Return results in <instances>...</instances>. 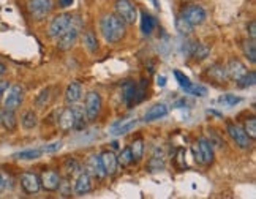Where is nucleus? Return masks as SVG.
<instances>
[{"instance_id":"nucleus-1","label":"nucleus","mask_w":256,"mask_h":199,"mask_svg":"<svg viewBox=\"0 0 256 199\" xmlns=\"http://www.w3.org/2000/svg\"><path fill=\"white\" fill-rule=\"evenodd\" d=\"M100 30L108 43H117L127 33V24L117 15H105L100 21Z\"/></svg>"},{"instance_id":"nucleus-2","label":"nucleus","mask_w":256,"mask_h":199,"mask_svg":"<svg viewBox=\"0 0 256 199\" xmlns=\"http://www.w3.org/2000/svg\"><path fill=\"white\" fill-rule=\"evenodd\" d=\"M82 26V22L79 17L73 16L71 17V22H70V27L65 30V32L60 35L57 40V47L60 51H70L71 47L76 45V41H78L79 37V29Z\"/></svg>"},{"instance_id":"nucleus-3","label":"nucleus","mask_w":256,"mask_h":199,"mask_svg":"<svg viewBox=\"0 0 256 199\" xmlns=\"http://www.w3.org/2000/svg\"><path fill=\"white\" fill-rule=\"evenodd\" d=\"M114 10H116V15L125 24H135L136 19H138V7H136L132 0H116Z\"/></svg>"},{"instance_id":"nucleus-4","label":"nucleus","mask_w":256,"mask_h":199,"mask_svg":"<svg viewBox=\"0 0 256 199\" xmlns=\"http://www.w3.org/2000/svg\"><path fill=\"white\" fill-rule=\"evenodd\" d=\"M5 93H7V96H5V100H3V109L16 111L17 107L22 105L26 90H24V87L19 86V84H15V86L8 87Z\"/></svg>"},{"instance_id":"nucleus-5","label":"nucleus","mask_w":256,"mask_h":199,"mask_svg":"<svg viewBox=\"0 0 256 199\" xmlns=\"http://www.w3.org/2000/svg\"><path fill=\"white\" fill-rule=\"evenodd\" d=\"M52 0H29L27 8L33 21H43L45 17L52 11Z\"/></svg>"},{"instance_id":"nucleus-6","label":"nucleus","mask_w":256,"mask_h":199,"mask_svg":"<svg viewBox=\"0 0 256 199\" xmlns=\"http://www.w3.org/2000/svg\"><path fill=\"white\" fill-rule=\"evenodd\" d=\"M101 106H103V100H101V95L98 92H89L86 95V101H84V109L87 114L89 120H95L100 116Z\"/></svg>"},{"instance_id":"nucleus-7","label":"nucleus","mask_w":256,"mask_h":199,"mask_svg":"<svg viewBox=\"0 0 256 199\" xmlns=\"http://www.w3.org/2000/svg\"><path fill=\"white\" fill-rule=\"evenodd\" d=\"M71 15H57L54 19L51 21L49 27H47V35H49V38H59L60 35L70 27V22H71Z\"/></svg>"},{"instance_id":"nucleus-8","label":"nucleus","mask_w":256,"mask_h":199,"mask_svg":"<svg viewBox=\"0 0 256 199\" xmlns=\"http://www.w3.org/2000/svg\"><path fill=\"white\" fill-rule=\"evenodd\" d=\"M226 131H228V135L231 136V139L236 142L237 147H241V149H248L250 147L252 139H250L248 135L243 131V128H241L239 125L229 122L228 125H226Z\"/></svg>"},{"instance_id":"nucleus-9","label":"nucleus","mask_w":256,"mask_h":199,"mask_svg":"<svg viewBox=\"0 0 256 199\" xmlns=\"http://www.w3.org/2000/svg\"><path fill=\"white\" fill-rule=\"evenodd\" d=\"M182 16L195 27V26H199V24L206 21L207 13L204 8L199 7V5H188V7L182 10Z\"/></svg>"},{"instance_id":"nucleus-10","label":"nucleus","mask_w":256,"mask_h":199,"mask_svg":"<svg viewBox=\"0 0 256 199\" xmlns=\"http://www.w3.org/2000/svg\"><path fill=\"white\" fill-rule=\"evenodd\" d=\"M21 186L22 190L27 193V195H35V193H38L41 188V184H40V176H37L35 172H22L21 174Z\"/></svg>"},{"instance_id":"nucleus-11","label":"nucleus","mask_w":256,"mask_h":199,"mask_svg":"<svg viewBox=\"0 0 256 199\" xmlns=\"http://www.w3.org/2000/svg\"><path fill=\"white\" fill-rule=\"evenodd\" d=\"M60 182H62L60 174H59L57 171H52V169L43 171L40 176V184L46 191H57Z\"/></svg>"},{"instance_id":"nucleus-12","label":"nucleus","mask_w":256,"mask_h":199,"mask_svg":"<svg viewBox=\"0 0 256 199\" xmlns=\"http://www.w3.org/2000/svg\"><path fill=\"white\" fill-rule=\"evenodd\" d=\"M86 172L90 177L98 179V180L106 177V172L103 169V165H101L100 155H90V156H89L87 161H86Z\"/></svg>"},{"instance_id":"nucleus-13","label":"nucleus","mask_w":256,"mask_h":199,"mask_svg":"<svg viewBox=\"0 0 256 199\" xmlns=\"http://www.w3.org/2000/svg\"><path fill=\"white\" fill-rule=\"evenodd\" d=\"M100 160H101V165H103L106 176H114L119 168L117 155L114 152H111V150H105V152L100 155Z\"/></svg>"},{"instance_id":"nucleus-14","label":"nucleus","mask_w":256,"mask_h":199,"mask_svg":"<svg viewBox=\"0 0 256 199\" xmlns=\"http://www.w3.org/2000/svg\"><path fill=\"white\" fill-rule=\"evenodd\" d=\"M226 71H228V77H231L233 81H239L241 77H243L247 75V66L243 65L239 59H231L228 66H226Z\"/></svg>"},{"instance_id":"nucleus-15","label":"nucleus","mask_w":256,"mask_h":199,"mask_svg":"<svg viewBox=\"0 0 256 199\" xmlns=\"http://www.w3.org/2000/svg\"><path fill=\"white\" fill-rule=\"evenodd\" d=\"M90 191H92V177L87 172H79V176L75 182V195L82 196Z\"/></svg>"},{"instance_id":"nucleus-16","label":"nucleus","mask_w":256,"mask_h":199,"mask_svg":"<svg viewBox=\"0 0 256 199\" xmlns=\"http://www.w3.org/2000/svg\"><path fill=\"white\" fill-rule=\"evenodd\" d=\"M168 112L169 109L165 103H157L147 109V112L144 114V122H153V120L163 119L168 116Z\"/></svg>"},{"instance_id":"nucleus-17","label":"nucleus","mask_w":256,"mask_h":199,"mask_svg":"<svg viewBox=\"0 0 256 199\" xmlns=\"http://www.w3.org/2000/svg\"><path fill=\"white\" fill-rule=\"evenodd\" d=\"M57 125L60 126L62 131H70L75 128V116H73V109L70 107H65L60 111L57 119Z\"/></svg>"},{"instance_id":"nucleus-18","label":"nucleus","mask_w":256,"mask_h":199,"mask_svg":"<svg viewBox=\"0 0 256 199\" xmlns=\"http://www.w3.org/2000/svg\"><path fill=\"white\" fill-rule=\"evenodd\" d=\"M65 103L67 105H75L78 103L82 96V87L79 82H71L68 84L67 90H65Z\"/></svg>"},{"instance_id":"nucleus-19","label":"nucleus","mask_w":256,"mask_h":199,"mask_svg":"<svg viewBox=\"0 0 256 199\" xmlns=\"http://www.w3.org/2000/svg\"><path fill=\"white\" fill-rule=\"evenodd\" d=\"M198 147L201 152V158H202V165H212L213 161V149L212 144L206 139V138H199L198 139Z\"/></svg>"},{"instance_id":"nucleus-20","label":"nucleus","mask_w":256,"mask_h":199,"mask_svg":"<svg viewBox=\"0 0 256 199\" xmlns=\"http://www.w3.org/2000/svg\"><path fill=\"white\" fill-rule=\"evenodd\" d=\"M71 109H73V116H75V128L73 130H84L87 125V120H89L84 106L75 103V105H71Z\"/></svg>"},{"instance_id":"nucleus-21","label":"nucleus","mask_w":256,"mask_h":199,"mask_svg":"<svg viewBox=\"0 0 256 199\" xmlns=\"http://www.w3.org/2000/svg\"><path fill=\"white\" fill-rule=\"evenodd\" d=\"M0 123L3 125V128H5V130L15 131V130H16V126H17V119H16L15 111L3 109V112H0Z\"/></svg>"},{"instance_id":"nucleus-22","label":"nucleus","mask_w":256,"mask_h":199,"mask_svg":"<svg viewBox=\"0 0 256 199\" xmlns=\"http://www.w3.org/2000/svg\"><path fill=\"white\" fill-rule=\"evenodd\" d=\"M209 54H211L209 47H207L206 45H202V43H198V41L190 46V56H193V59L198 60V62L206 60L207 57H209Z\"/></svg>"},{"instance_id":"nucleus-23","label":"nucleus","mask_w":256,"mask_h":199,"mask_svg":"<svg viewBox=\"0 0 256 199\" xmlns=\"http://www.w3.org/2000/svg\"><path fill=\"white\" fill-rule=\"evenodd\" d=\"M207 75H209L213 81L217 82H225L228 79V71H226V66L225 65H220V63H213L209 70H207Z\"/></svg>"},{"instance_id":"nucleus-24","label":"nucleus","mask_w":256,"mask_h":199,"mask_svg":"<svg viewBox=\"0 0 256 199\" xmlns=\"http://www.w3.org/2000/svg\"><path fill=\"white\" fill-rule=\"evenodd\" d=\"M155 17L151 16L147 11H141V30L144 35H151L152 30L155 29Z\"/></svg>"},{"instance_id":"nucleus-25","label":"nucleus","mask_w":256,"mask_h":199,"mask_svg":"<svg viewBox=\"0 0 256 199\" xmlns=\"http://www.w3.org/2000/svg\"><path fill=\"white\" fill-rule=\"evenodd\" d=\"M136 95H138V87H136V84L128 81L125 82L123 86V100L127 105H133L136 103Z\"/></svg>"},{"instance_id":"nucleus-26","label":"nucleus","mask_w":256,"mask_h":199,"mask_svg":"<svg viewBox=\"0 0 256 199\" xmlns=\"http://www.w3.org/2000/svg\"><path fill=\"white\" fill-rule=\"evenodd\" d=\"M21 125L24 130H33L38 125V116L35 111H26L21 117Z\"/></svg>"},{"instance_id":"nucleus-27","label":"nucleus","mask_w":256,"mask_h":199,"mask_svg":"<svg viewBox=\"0 0 256 199\" xmlns=\"http://www.w3.org/2000/svg\"><path fill=\"white\" fill-rule=\"evenodd\" d=\"M82 43H84V46L87 47L90 54H95V52L98 51V47H100L98 40H97V35H95L93 32H90V30L82 35Z\"/></svg>"},{"instance_id":"nucleus-28","label":"nucleus","mask_w":256,"mask_h":199,"mask_svg":"<svg viewBox=\"0 0 256 199\" xmlns=\"http://www.w3.org/2000/svg\"><path fill=\"white\" fill-rule=\"evenodd\" d=\"M130 152H132L133 156V163H138L142 160V155H144V141L138 138V139H135L132 142V146H130Z\"/></svg>"},{"instance_id":"nucleus-29","label":"nucleus","mask_w":256,"mask_h":199,"mask_svg":"<svg viewBox=\"0 0 256 199\" xmlns=\"http://www.w3.org/2000/svg\"><path fill=\"white\" fill-rule=\"evenodd\" d=\"M243 54L250 60V63L256 62V43L255 40H245L243 41Z\"/></svg>"},{"instance_id":"nucleus-30","label":"nucleus","mask_w":256,"mask_h":199,"mask_svg":"<svg viewBox=\"0 0 256 199\" xmlns=\"http://www.w3.org/2000/svg\"><path fill=\"white\" fill-rule=\"evenodd\" d=\"M176 29L179 30V33H181V35H190V33L193 32V26H192V24H190L182 15L177 16V19H176Z\"/></svg>"},{"instance_id":"nucleus-31","label":"nucleus","mask_w":256,"mask_h":199,"mask_svg":"<svg viewBox=\"0 0 256 199\" xmlns=\"http://www.w3.org/2000/svg\"><path fill=\"white\" fill-rule=\"evenodd\" d=\"M117 163L122 168H128L130 165H133V156L132 152H130V147H125L120 150V153L117 155Z\"/></svg>"},{"instance_id":"nucleus-32","label":"nucleus","mask_w":256,"mask_h":199,"mask_svg":"<svg viewBox=\"0 0 256 199\" xmlns=\"http://www.w3.org/2000/svg\"><path fill=\"white\" fill-rule=\"evenodd\" d=\"M63 169L67 172V176H75V174L81 172V165L76 158H68L63 163Z\"/></svg>"},{"instance_id":"nucleus-33","label":"nucleus","mask_w":256,"mask_h":199,"mask_svg":"<svg viewBox=\"0 0 256 199\" xmlns=\"http://www.w3.org/2000/svg\"><path fill=\"white\" fill-rule=\"evenodd\" d=\"M49 98H51V89H43L41 92L37 95V98H35V106L38 107V109H43L45 106H47L49 103Z\"/></svg>"},{"instance_id":"nucleus-34","label":"nucleus","mask_w":256,"mask_h":199,"mask_svg":"<svg viewBox=\"0 0 256 199\" xmlns=\"http://www.w3.org/2000/svg\"><path fill=\"white\" fill-rule=\"evenodd\" d=\"M41 150L40 149H30V150H22V152L19 153H16L15 155V158L17 160H37L41 156Z\"/></svg>"},{"instance_id":"nucleus-35","label":"nucleus","mask_w":256,"mask_h":199,"mask_svg":"<svg viewBox=\"0 0 256 199\" xmlns=\"http://www.w3.org/2000/svg\"><path fill=\"white\" fill-rule=\"evenodd\" d=\"M147 168H149V171H162L163 168H165V160H163V156H158V155H153L151 160H149L147 163Z\"/></svg>"},{"instance_id":"nucleus-36","label":"nucleus","mask_w":256,"mask_h":199,"mask_svg":"<svg viewBox=\"0 0 256 199\" xmlns=\"http://www.w3.org/2000/svg\"><path fill=\"white\" fill-rule=\"evenodd\" d=\"M243 131L247 133L250 139H256V119L250 117L248 120H245L243 123Z\"/></svg>"},{"instance_id":"nucleus-37","label":"nucleus","mask_w":256,"mask_h":199,"mask_svg":"<svg viewBox=\"0 0 256 199\" xmlns=\"http://www.w3.org/2000/svg\"><path fill=\"white\" fill-rule=\"evenodd\" d=\"M218 101L225 106H236L237 103H241L242 98L241 96H236V95H231V93H226L223 96H220Z\"/></svg>"},{"instance_id":"nucleus-38","label":"nucleus","mask_w":256,"mask_h":199,"mask_svg":"<svg viewBox=\"0 0 256 199\" xmlns=\"http://www.w3.org/2000/svg\"><path fill=\"white\" fill-rule=\"evenodd\" d=\"M185 92H187V93H192V95H195V96H206V95H207V87L192 82V86H190V87L185 90Z\"/></svg>"},{"instance_id":"nucleus-39","label":"nucleus","mask_w":256,"mask_h":199,"mask_svg":"<svg viewBox=\"0 0 256 199\" xmlns=\"http://www.w3.org/2000/svg\"><path fill=\"white\" fill-rule=\"evenodd\" d=\"M255 81H256V75H255V71H247V75L243 76V77H241L239 81H237V84H239L241 87H250V86H253L255 84Z\"/></svg>"},{"instance_id":"nucleus-40","label":"nucleus","mask_w":256,"mask_h":199,"mask_svg":"<svg viewBox=\"0 0 256 199\" xmlns=\"http://www.w3.org/2000/svg\"><path fill=\"white\" fill-rule=\"evenodd\" d=\"M174 76H176V79H177V82H179V86H181L183 90H187L190 86H192V81H190V79H188V76L183 75L182 71L176 70V71H174Z\"/></svg>"},{"instance_id":"nucleus-41","label":"nucleus","mask_w":256,"mask_h":199,"mask_svg":"<svg viewBox=\"0 0 256 199\" xmlns=\"http://www.w3.org/2000/svg\"><path fill=\"white\" fill-rule=\"evenodd\" d=\"M136 125H138V120H130L128 123H125V125H122V126H119V128H117L116 131H112V133H114L116 136H119V135H125V133H128L132 128H135Z\"/></svg>"},{"instance_id":"nucleus-42","label":"nucleus","mask_w":256,"mask_h":199,"mask_svg":"<svg viewBox=\"0 0 256 199\" xmlns=\"http://www.w3.org/2000/svg\"><path fill=\"white\" fill-rule=\"evenodd\" d=\"M62 149V142L60 141H57V142H52V144H47V146H45V147H41L40 150L43 153H54V152H57V150H60Z\"/></svg>"},{"instance_id":"nucleus-43","label":"nucleus","mask_w":256,"mask_h":199,"mask_svg":"<svg viewBox=\"0 0 256 199\" xmlns=\"http://www.w3.org/2000/svg\"><path fill=\"white\" fill-rule=\"evenodd\" d=\"M192 150H193V155H195V160H196V163H199V165H202V158H201V152H199L198 142H196V144H193Z\"/></svg>"},{"instance_id":"nucleus-44","label":"nucleus","mask_w":256,"mask_h":199,"mask_svg":"<svg viewBox=\"0 0 256 199\" xmlns=\"http://www.w3.org/2000/svg\"><path fill=\"white\" fill-rule=\"evenodd\" d=\"M247 30H248V33H250V37H252V40H255V38H256V22H255V21L250 22L248 27H247Z\"/></svg>"},{"instance_id":"nucleus-45","label":"nucleus","mask_w":256,"mask_h":199,"mask_svg":"<svg viewBox=\"0 0 256 199\" xmlns=\"http://www.w3.org/2000/svg\"><path fill=\"white\" fill-rule=\"evenodd\" d=\"M10 87V82L8 81H0V100H2L3 93L7 92V89Z\"/></svg>"},{"instance_id":"nucleus-46","label":"nucleus","mask_w":256,"mask_h":199,"mask_svg":"<svg viewBox=\"0 0 256 199\" xmlns=\"http://www.w3.org/2000/svg\"><path fill=\"white\" fill-rule=\"evenodd\" d=\"M7 185H8L7 177H5L3 174H0V193L5 191V188H7Z\"/></svg>"},{"instance_id":"nucleus-47","label":"nucleus","mask_w":256,"mask_h":199,"mask_svg":"<svg viewBox=\"0 0 256 199\" xmlns=\"http://www.w3.org/2000/svg\"><path fill=\"white\" fill-rule=\"evenodd\" d=\"M73 5V0H59V7L60 8H68Z\"/></svg>"},{"instance_id":"nucleus-48","label":"nucleus","mask_w":256,"mask_h":199,"mask_svg":"<svg viewBox=\"0 0 256 199\" xmlns=\"http://www.w3.org/2000/svg\"><path fill=\"white\" fill-rule=\"evenodd\" d=\"M165 84H166V77H165V76H158V86L163 87Z\"/></svg>"},{"instance_id":"nucleus-49","label":"nucleus","mask_w":256,"mask_h":199,"mask_svg":"<svg viewBox=\"0 0 256 199\" xmlns=\"http://www.w3.org/2000/svg\"><path fill=\"white\" fill-rule=\"evenodd\" d=\"M5 70H7V66H5V63L0 62V76H2L5 73Z\"/></svg>"},{"instance_id":"nucleus-50","label":"nucleus","mask_w":256,"mask_h":199,"mask_svg":"<svg viewBox=\"0 0 256 199\" xmlns=\"http://www.w3.org/2000/svg\"><path fill=\"white\" fill-rule=\"evenodd\" d=\"M152 2H153V7H158V2H157V0H152Z\"/></svg>"},{"instance_id":"nucleus-51","label":"nucleus","mask_w":256,"mask_h":199,"mask_svg":"<svg viewBox=\"0 0 256 199\" xmlns=\"http://www.w3.org/2000/svg\"><path fill=\"white\" fill-rule=\"evenodd\" d=\"M183 2H187V3H190V2H198V0H183Z\"/></svg>"}]
</instances>
